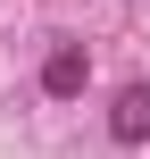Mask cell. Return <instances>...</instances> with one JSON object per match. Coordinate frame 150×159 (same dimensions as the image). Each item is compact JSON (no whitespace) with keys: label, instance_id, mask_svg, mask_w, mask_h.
<instances>
[{"label":"cell","instance_id":"cell-1","mask_svg":"<svg viewBox=\"0 0 150 159\" xmlns=\"http://www.w3.org/2000/svg\"><path fill=\"white\" fill-rule=\"evenodd\" d=\"M109 143H117V151H142L150 143V75L117 84V101H109Z\"/></svg>","mask_w":150,"mask_h":159},{"label":"cell","instance_id":"cell-2","mask_svg":"<svg viewBox=\"0 0 150 159\" xmlns=\"http://www.w3.org/2000/svg\"><path fill=\"white\" fill-rule=\"evenodd\" d=\"M84 84H92V50H84V42H50V59H42V101H84Z\"/></svg>","mask_w":150,"mask_h":159}]
</instances>
